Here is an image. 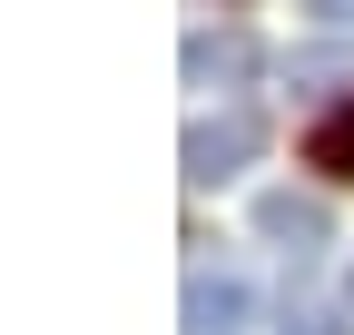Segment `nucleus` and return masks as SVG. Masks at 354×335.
I'll return each mask as SVG.
<instances>
[{
	"label": "nucleus",
	"instance_id": "nucleus-1",
	"mask_svg": "<svg viewBox=\"0 0 354 335\" xmlns=\"http://www.w3.org/2000/svg\"><path fill=\"white\" fill-rule=\"evenodd\" d=\"M256 148H266V118H256V109H216V118H187L177 168H187V188H227Z\"/></svg>",
	"mask_w": 354,
	"mask_h": 335
},
{
	"label": "nucleus",
	"instance_id": "nucleus-2",
	"mask_svg": "<svg viewBox=\"0 0 354 335\" xmlns=\"http://www.w3.org/2000/svg\"><path fill=\"white\" fill-rule=\"evenodd\" d=\"M256 237L286 246V257L305 266V257L335 237V217H325V197H305V188H266V197H256Z\"/></svg>",
	"mask_w": 354,
	"mask_h": 335
},
{
	"label": "nucleus",
	"instance_id": "nucleus-3",
	"mask_svg": "<svg viewBox=\"0 0 354 335\" xmlns=\"http://www.w3.org/2000/svg\"><path fill=\"white\" fill-rule=\"evenodd\" d=\"M246 316H256L246 276H216V266L187 276V335H246Z\"/></svg>",
	"mask_w": 354,
	"mask_h": 335
},
{
	"label": "nucleus",
	"instance_id": "nucleus-4",
	"mask_svg": "<svg viewBox=\"0 0 354 335\" xmlns=\"http://www.w3.org/2000/svg\"><path fill=\"white\" fill-rule=\"evenodd\" d=\"M236 79H256V39L246 30H197L187 39V89H236Z\"/></svg>",
	"mask_w": 354,
	"mask_h": 335
},
{
	"label": "nucleus",
	"instance_id": "nucleus-5",
	"mask_svg": "<svg viewBox=\"0 0 354 335\" xmlns=\"http://www.w3.org/2000/svg\"><path fill=\"white\" fill-rule=\"evenodd\" d=\"M305 168H325V178H354V109H325L315 129H305Z\"/></svg>",
	"mask_w": 354,
	"mask_h": 335
},
{
	"label": "nucleus",
	"instance_id": "nucleus-6",
	"mask_svg": "<svg viewBox=\"0 0 354 335\" xmlns=\"http://www.w3.org/2000/svg\"><path fill=\"white\" fill-rule=\"evenodd\" d=\"M286 79H295V89H344V79H354V50H295Z\"/></svg>",
	"mask_w": 354,
	"mask_h": 335
},
{
	"label": "nucleus",
	"instance_id": "nucleus-7",
	"mask_svg": "<svg viewBox=\"0 0 354 335\" xmlns=\"http://www.w3.org/2000/svg\"><path fill=\"white\" fill-rule=\"evenodd\" d=\"M286 335H344V325H335L325 306H286Z\"/></svg>",
	"mask_w": 354,
	"mask_h": 335
},
{
	"label": "nucleus",
	"instance_id": "nucleus-8",
	"mask_svg": "<svg viewBox=\"0 0 354 335\" xmlns=\"http://www.w3.org/2000/svg\"><path fill=\"white\" fill-rule=\"evenodd\" d=\"M305 10H315V20H344V30H354V0H305Z\"/></svg>",
	"mask_w": 354,
	"mask_h": 335
},
{
	"label": "nucleus",
	"instance_id": "nucleus-9",
	"mask_svg": "<svg viewBox=\"0 0 354 335\" xmlns=\"http://www.w3.org/2000/svg\"><path fill=\"white\" fill-rule=\"evenodd\" d=\"M344 316H354V266H344Z\"/></svg>",
	"mask_w": 354,
	"mask_h": 335
}]
</instances>
